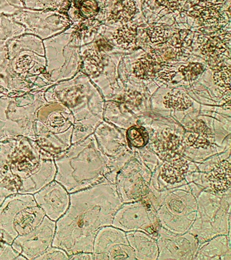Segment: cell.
<instances>
[{"mask_svg":"<svg viewBox=\"0 0 231 260\" xmlns=\"http://www.w3.org/2000/svg\"><path fill=\"white\" fill-rule=\"evenodd\" d=\"M157 259H193L197 251L198 240L192 233L178 235L160 226L157 238Z\"/></svg>","mask_w":231,"mask_h":260,"instance_id":"17","label":"cell"},{"mask_svg":"<svg viewBox=\"0 0 231 260\" xmlns=\"http://www.w3.org/2000/svg\"><path fill=\"white\" fill-rule=\"evenodd\" d=\"M94 259H136L126 233L112 225L101 228L93 244Z\"/></svg>","mask_w":231,"mask_h":260,"instance_id":"15","label":"cell"},{"mask_svg":"<svg viewBox=\"0 0 231 260\" xmlns=\"http://www.w3.org/2000/svg\"><path fill=\"white\" fill-rule=\"evenodd\" d=\"M230 238L219 235L201 243L193 259L231 260Z\"/></svg>","mask_w":231,"mask_h":260,"instance_id":"24","label":"cell"},{"mask_svg":"<svg viewBox=\"0 0 231 260\" xmlns=\"http://www.w3.org/2000/svg\"><path fill=\"white\" fill-rule=\"evenodd\" d=\"M54 180L70 194L104 182L115 184L117 174L109 168L108 160L99 149L93 134L72 144L65 151L54 157Z\"/></svg>","mask_w":231,"mask_h":260,"instance_id":"2","label":"cell"},{"mask_svg":"<svg viewBox=\"0 0 231 260\" xmlns=\"http://www.w3.org/2000/svg\"><path fill=\"white\" fill-rule=\"evenodd\" d=\"M44 217L33 194L17 193L7 197L0 205V230L14 240L33 231Z\"/></svg>","mask_w":231,"mask_h":260,"instance_id":"11","label":"cell"},{"mask_svg":"<svg viewBox=\"0 0 231 260\" xmlns=\"http://www.w3.org/2000/svg\"><path fill=\"white\" fill-rule=\"evenodd\" d=\"M122 204L114 183L104 182L71 193L68 210L56 221L52 246L61 248L69 255L92 253L97 233L101 228L112 225Z\"/></svg>","mask_w":231,"mask_h":260,"instance_id":"1","label":"cell"},{"mask_svg":"<svg viewBox=\"0 0 231 260\" xmlns=\"http://www.w3.org/2000/svg\"><path fill=\"white\" fill-rule=\"evenodd\" d=\"M13 241L14 240L7 233L0 230V246H1L4 241L12 245Z\"/></svg>","mask_w":231,"mask_h":260,"instance_id":"45","label":"cell"},{"mask_svg":"<svg viewBox=\"0 0 231 260\" xmlns=\"http://www.w3.org/2000/svg\"><path fill=\"white\" fill-rule=\"evenodd\" d=\"M13 16L24 26L26 34L34 35L42 40L63 32L72 24L66 13L54 10L23 8Z\"/></svg>","mask_w":231,"mask_h":260,"instance_id":"14","label":"cell"},{"mask_svg":"<svg viewBox=\"0 0 231 260\" xmlns=\"http://www.w3.org/2000/svg\"><path fill=\"white\" fill-rule=\"evenodd\" d=\"M25 34V28L16 21L13 16L0 15V51L7 48L14 38Z\"/></svg>","mask_w":231,"mask_h":260,"instance_id":"29","label":"cell"},{"mask_svg":"<svg viewBox=\"0 0 231 260\" xmlns=\"http://www.w3.org/2000/svg\"><path fill=\"white\" fill-rule=\"evenodd\" d=\"M230 157L212 165L206 172L198 170L188 175V183L197 185L203 190L226 194L230 192Z\"/></svg>","mask_w":231,"mask_h":260,"instance_id":"19","label":"cell"},{"mask_svg":"<svg viewBox=\"0 0 231 260\" xmlns=\"http://www.w3.org/2000/svg\"><path fill=\"white\" fill-rule=\"evenodd\" d=\"M19 11L20 10L11 5L9 0H0V15L5 14V15L13 16Z\"/></svg>","mask_w":231,"mask_h":260,"instance_id":"42","label":"cell"},{"mask_svg":"<svg viewBox=\"0 0 231 260\" xmlns=\"http://www.w3.org/2000/svg\"><path fill=\"white\" fill-rule=\"evenodd\" d=\"M17 139L0 142V205L7 197L19 193V183L11 169L12 152Z\"/></svg>","mask_w":231,"mask_h":260,"instance_id":"21","label":"cell"},{"mask_svg":"<svg viewBox=\"0 0 231 260\" xmlns=\"http://www.w3.org/2000/svg\"><path fill=\"white\" fill-rule=\"evenodd\" d=\"M46 77L52 85L68 80L80 71L81 40L72 24L63 32L43 40Z\"/></svg>","mask_w":231,"mask_h":260,"instance_id":"9","label":"cell"},{"mask_svg":"<svg viewBox=\"0 0 231 260\" xmlns=\"http://www.w3.org/2000/svg\"><path fill=\"white\" fill-rule=\"evenodd\" d=\"M147 35L150 41L155 45L166 44L172 36L170 28L161 25L149 26Z\"/></svg>","mask_w":231,"mask_h":260,"instance_id":"35","label":"cell"},{"mask_svg":"<svg viewBox=\"0 0 231 260\" xmlns=\"http://www.w3.org/2000/svg\"><path fill=\"white\" fill-rule=\"evenodd\" d=\"M126 236L136 259H157L159 249L155 237L143 231L127 232Z\"/></svg>","mask_w":231,"mask_h":260,"instance_id":"26","label":"cell"},{"mask_svg":"<svg viewBox=\"0 0 231 260\" xmlns=\"http://www.w3.org/2000/svg\"><path fill=\"white\" fill-rule=\"evenodd\" d=\"M34 91L31 85L12 68L6 48L0 51V93L10 96Z\"/></svg>","mask_w":231,"mask_h":260,"instance_id":"22","label":"cell"},{"mask_svg":"<svg viewBox=\"0 0 231 260\" xmlns=\"http://www.w3.org/2000/svg\"><path fill=\"white\" fill-rule=\"evenodd\" d=\"M45 216L56 221L65 213L70 204V193L55 180L34 194Z\"/></svg>","mask_w":231,"mask_h":260,"instance_id":"20","label":"cell"},{"mask_svg":"<svg viewBox=\"0 0 231 260\" xmlns=\"http://www.w3.org/2000/svg\"><path fill=\"white\" fill-rule=\"evenodd\" d=\"M97 50L103 52V51H109L112 49V46L108 41L105 40L104 38H100L96 42V48Z\"/></svg>","mask_w":231,"mask_h":260,"instance_id":"43","label":"cell"},{"mask_svg":"<svg viewBox=\"0 0 231 260\" xmlns=\"http://www.w3.org/2000/svg\"><path fill=\"white\" fill-rule=\"evenodd\" d=\"M200 50L209 60L210 66L218 67L221 64L223 55L230 48V34L222 29L214 34L202 36L198 38Z\"/></svg>","mask_w":231,"mask_h":260,"instance_id":"23","label":"cell"},{"mask_svg":"<svg viewBox=\"0 0 231 260\" xmlns=\"http://www.w3.org/2000/svg\"><path fill=\"white\" fill-rule=\"evenodd\" d=\"M164 62L160 70L156 74L159 79L166 81H170L173 79L176 74V71L173 67L169 66Z\"/></svg>","mask_w":231,"mask_h":260,"instance_id":"41","label":"cell"},{"mask_svg":"<svg viewBox=\"0 0 231 260\" xmlns=\"http://www.w3.org/2000/svg\"><path fill=\"white\" fill-rule=\"evenodd\" d=\"M72 0H23L25 8L36 10H54L65 13Z\"/></svg>","mask_w":231,"mask_h":260,"instance_id":"31","label":"cell"},{"mask_svg":"<svg viewBox=\"0 0 231 260\" xmlns=\"http://www.w3.org/2000/svg\"><path fill=\"white\" fill-rule=\"evenodd\" d=\"M231 69L230 64H221L216 67L214 73L215 83L219 87L230 90Z\"/></svg>","mask_w":231,"mask_h":260,"instance_id":"36","label":"cell"},{"mask_svg":"<svg viewBox=\"0 0 231 260\" xmlns=\"http://www.w3.org/2000/svg\"><path fill=\"white\" fill-rule=\"evenodd\" d=\"M108 20L111 22L130 21L138 12L136 0H112Z\"/></svg>","mask_w":231,"mask_h":260,"instance_id":"28","label":"cell"},{"mask_svg":"<svg viewBox=\"0 0 231 260\" xmlns=\"http://www.w3.org/2000/svg\"><path fill=\"white\" fill-rule=\"evenodd\" d=\"M204 71V67L200 63H190L187 66H181L179 71L186 81H192L197 78Z\"/></svg>","mask_w":231,"mask_h":260,"instance_id":"38","label":"cell"},{"mask_svg":"<svg viewBox=\"0 0 231 260\" xmlns=\"http://www.w3.org/2000/svg\"><path fill=\"white\" fill-rule=\"evenodd\" d=\"M10 165L19 181V193L22 194H35L55 178L54 156L30 138H17Z\"/></svg>","mask_w":231,"mask_h":260,"instance_id":"3","label":"cell"},{"mask_svg":"<svg viewBox=\"0 0 231 260\" xmlns=\"http://www.w3.org/2000/svg\"><path fill=\"white\" fill-rule=\"evenodd\" d=\"M70 259H94V256L90 252H78L70 255Z\"/></svg>","mask_w":231,"mask_h":260,"instance_id":"44","label":"cell"},{"mask_svg":"<svg viewBox=\"0 0 231 260\" xmlns=\"http://www.w3.org/2000/svg\"><path fill=\"white\" fill-rule=\"evenodd\" d=\"M46 102L44 91L16 96L0 93V142L20 137L36 141V111Z\"/></svg>","mask_w":231,"mask_h":260,"instance_id":"5","label":"cell"},{"mask_svg":"<svg viewBox=\"0 0 231 260\" xmlns=\"http://www.w3.org/2000/svg\"><path fill=\"white\" fill-rule=\"evenodd\" d=\"M192 104L190 98L181 91L168 93L163 99V105L166 108L176 111H184L188 109Z\"/></svg>","mask_w":231,"mask_h":260,"instance_id":"33","label":"cell"},{"mask_svg":"<svg viewBox=\"0 0 231 260\" xmlns=\"http://www.w3.org/2000/svg\"><path fill=\"white\" fill-rule=\"evenodd\" d=\"M230 194L202 190L196 197V217L188 232L200 245L217 236L230 235Z\"/></svg>","mask_w":231,"mask_h":260,"instance_id":"10","label":"cell"},{"mask_svg":"<svg viewBox=\"0 0 231 260\" xmlns=\"http://www.w3.org/2000/svg\"><path fill=\"white\" fill-rule=\"evenodd\" d=\"M6 50L12 68L30 83L34 91H45L52 85L46 77L43 40L25 34L12 40Z\"/></svg>","mask_w":231,"mask_h":260,"instance_id":"7","label":"cell"},{"mask_svg":"<svg viewBox=\"0 0 231 260\" xmlns=\"http://www.w3.org/2000/svg\"><path fill=\"white\" fill-rule=\"evenodd\" d=\"M104 69V56L95 48H88L81 54L80 72L86 76L98 77Z\"/></svg>","mask_w":231,"mask_h":260,"instance_id":"27","label":"cell"},{"mask_svg":"<svg viewBox=\"0 0 231 260\" xmlns=\"http://www.w3.org/2000/svg\"><path fill=\"white\" fill-rule=\"evenodd\" d=\"M153 173L139 158L133 156L119 170L115 184L123 203L145 198L150 190Z\"/></svg>","mask_w":231,"mask_h":260,"instance_id":"12","label":"cell"},{"mask_svg":"<svg viewBox=\"0 0 231 260\" xmlns=\"http://www.w3.org/2000/svg\"><path fill=\"white\" fill-rule=\"evenodd\" d=\"M136 24H125L118 28L113 34V40L120 46H129L135 44L137 34Z\"/></svg>","mask_w":231,"mask_h":260,"instance_id":"34","label":"cell"},{"mask_svg":"<svg viewBox=\"0 0 231 260\" xmlns=\"http://www.w3.org/2000/svg\"><path fill=\"white\" fill-rule=\"evenodd\" d=\"M106 1L104 0H72L65 13L74 25L86 20L97 19Z\"/></svg>","mask_w":231,"mask_h":260,"instance_id":"25","label":"cell"},{"mask_svg":"<svg viewBox=\"0 0 231 260\" xmlns=\"http://www.w3.org/2000/svg\"><path fill=\"white\" fill-rule=\"evenodd\" d=\"M112 225L125 233L145 232L155 239L160 227L155 209L145 199L123 203L115 213Z\"/></svg>","mask_w":231,"mask_h":260,"instance_id":"13","label":"cell"},{"mask_svg":"<svg viewBox=\"0 0 231 260\" xmlns=\"http://www.w3.org/2000/svg\"><path fill=\"white\" fill-rule=\"evenodd\" d=\"M145 199L155 209L160 226L178 235L189 231L197 210L189 184L161 191L150 188Z\"/></svg>","mask_w":231,"mask_h":260,"instance_id":"4","label":"cell"},{"mask_svg":"<svg viewBox=\"0 0 231 260\" xmlns=\"http://www.w3.org/2000/svg\"><path fill=\"white\" fill-rule=\"evenodd\" d=\"M126 140L131 150L140 149L149 144V134L142 126H131L126 132Z\"/></svg>","mask_w":231,"mask_h":260,"instance_id":"32","label":"cell"},{"mask_svg":"<svg viewBox=\"0 0 231 260\" xmlns=\"http://www.w3.org/2000/svg\"><path fill=\"white\" fill-rule=\"evenodd\" d=\"M79 75L55 83L44 91L46 102H59L72 112L74 119L72 143L86 139L94 129V122L88 103V87L82 82V73L79 72Z\"/></svg>","mask_w":231,"mask_h":260,"instance_id":"8","label":"cell"},{"mask_svg":"<svg viewBox=\"0 0 231 260\" xmlns=\"http://www.w3.org/2000/svg\"><path fill=\"white\" fill-rule=\"evenodd\" d=\"M55 229L56 221L45 216L33 231L14 239L12 246L27 260H36L51 247Z\"/></svg>","mask_w":231,"mask_h":260,"instance_id":"18","label":"cell"},{"mask_svg":"<svg viewBox=\"0 0 231 260\" xmlns=\"http://www.w3.org/2000/svg\"><path fill=\"white\" fill-rule=\"evenodd\" d=\"M197 170L196 164L179 154L163 160L152 174L150 188L157 191L188 184V174Z\"/></svg>","mask_w":231,"mask_h":260,"instance_id":"16","label":"cell"},{"mask_svg":"<svg viewBox=\"0 0 231 260\" xmlns=\"http://www.w3.org/2000/svg\"><path fill=\"white\" fill-rule=\"evenodd\" d=\"M182 52L177 48L169 46L168 48H163L161 50L154 51L151 55L157 62L163 63L168 60H174L177 58L178 55Z\"/></svg>","mask_w":231,"mask_h":260,"instance_id":"37","label":"cell"},{"mask_svg":"<svg viewBox=\"0 0 231 260\" xmlns=\"http://www.w3.org/2000/svg\"><path fill=\"white\" fill-rule=\"evenodd\" d=\"M163 63L157 62L151 55H149L137 60L134 67V73L140 79H149L155 76Z\"/></svg>","mask_w":231,"mask_h":260,"instance_id":"30","label":"cell"},{"mask_svg":"<svg viewBox=\"0 0 231 260\" xmlns=\"http://www.w3.org/2000/svg\"><path fill=\"white\" fill-rule=\"evenodd\" d=\"M60 260L70 259V255L64 250L61 248L51 246L48 248L44 253H42L39 257L36 258V260Z\"/></svg>","mask_w":231,"mask_h":260,"instance_id":"39","label":"cell"},{"mask_svg":"<svg viewBox=\"0 0 231 260\" xmlns=\"http://www.w3.org/2000/svg\"><path fill=\"white\" fill-rule=\"evenodd\" d=\"M74 125V117L68 107L59 102H46L36 111V142L55 157L72 145Z\"/></svg>","mask_w":231,"mask_h":260,"instance_id":"6","label":"cell"},{"mask_svg":"<svg viewBox=\"0 0 231 260\" xmlns=\"http://www.w3.org/2000/svg\"><path fill=\"white\" fill-rule=\"evenodd\" d=\"M27 260L23 255L18 253L11 244L4 241L0 246V260Z\"/></svg>","mask_w":231,"mask_h":260,"instance_id":"40","label":"cell"}]
</instances>
